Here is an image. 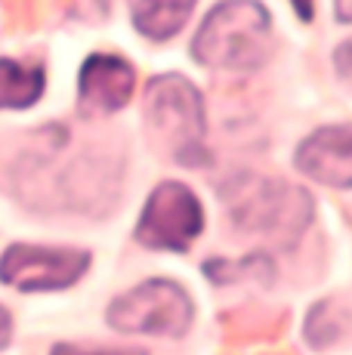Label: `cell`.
<instances>
[{"instance_id": "cell-1", "label": "cell", "mask_w": 352, "mask_h": 355, "mask_svg": "<svg viewBox=\"0 0 352 355\" xmlns=\"http://www.w3.org/2000/svg\"><path fill=\"white\" fill-rule=\"evenodd\" d=\"M272 53V19L256 0H222L192 40L195 62L222 71H254Z\"/></svg>"}, {"instance_id": "cell-2", "label": "cell", "mask_w": 352, "mask_h": 355, "mask_svg": "<svg viewBox=\"0 0 352 355\" xmlns=\"http://www.w3.org/2000/svg\"><path fill=\"white\" fill-rule=\"evenodd\" d=\"M229 216L241 232L294 244L313 223V198L300 186L260 173H238L220 189Z\"/></svg>"}, {"instance_id": "cell-3", "label": "cell", "mask_w": 352, "mask_h": 355, "mask_svg": "<svg viewBox=\"0 0 352 355\" xmlns=\"http://www.w3.org/2000/svg\"><path fill=\"white\" fill-rule=\"evenodd\" d=\"M146 124L152 139H158L167 152L186 167L207 164L204 133V102L201 93L179 74L155 78L146 90Z\"/></svg>"}, {"instance_id": "cell-4", "label": "cell", "mask_w": 352, "mask_h": 355, "mask_svg": "<svg viewBox=\"0 0 352 355\" xmlns=\"http://www.w3.org/2000/svg\"><path fill=\"white\" fill-rule=\"evenodd\" d=\"M108 324L121 334L182 337L192 324V300L173 282H146L108 306Z\"/></svg>"}, {"instance_id": "cell-5", "label": "cell", "mask_w": 352, "mask_h": 355, "mask_svg": "<svg viewBox=\"0 0 352 355\" xmlns=\"http://www.w3.org/2000/svg\"><path fill=\"white\" fill-rule=\"evenodd\" d=\"M204 229V210L192 189L164 182L142 207L137 241L152 250H188Z\"/></svg>"}, {"instance_id": "cell-6", "label": "cell", "mask_w": 352, "mask_h": 355, "mask_svg": "<svg viewBox=\"0 0 352 355\" xmlns=\"http://www.w3.org/2000/svg\"><path fill=\"white\" fill-rule=\"evenodd\" d=\"M87 266H90L87 250L12 244L0 259V282L19 291H59L78 282Z\"/></svg>"}, {"instance_id": "cell-7", "label": "cell", "mask_w": 352, "mask_h": 355, "mask_svg": "<svg viewBox=\"0 0 352 355\" xmlns=\"http://www.w3.org/2000/svg\"><path fill=\"white\" fill-rule=\"evenodd\" d=\"M297 170L334 189H352V124L322 127L297 148Z\"/></svg>"}, {"instance_id": "cell-8", "label": "cell", "mask_w": 352, "mask_h": 355, "mask_svg": "<svg viewBox=\"0 0 352 355\" xmlns=\"http://www.w3.org/2000/svg\"><path fill=\"white\" fill-rule=\"evenodd\" d=\"M137 90V71L127 59L96 53L80 68V108L93 114H112L130 102Z\"/></svg>"}, {"instance_id": "cell-9", "label": "cell", "mask_w": 352, "mask_h": 355, "mask_svg": "<svg viewBox=\"0 0 352 355\" xmlns=\"http://www.w3.org/2000/svg\"><path fill=\"white\" fill-rule=\"evenodd\" d=\"M127 3L137 31L148 40H170L195 10V0H127Z\"/></svg>"}, {"instance_id": "cell-10", "label": "cell", "mask_w": 352, "mask_h": 355, "mask_svg": "<svg viewBox=\"0 0 352 355\" xmlns=\"http://www.w3.org/2000/svg\"><path fill=\"white\" fill-rule=\"evenodd\" d=\"M44 93V68L0 59V108H28Z\"/></svg>"}, {"instance_id": "cell-11", "label": "cell", "mask_w": 352, "mask_h": 355, "mask_svg": "<svg viewBox=\"0 0 352 355\" xmlns=\"http://www.w3.org/2000/svg\"><path fill=\"white\" fill-rule=\"evenodd\" d=\"M334 71H337V78L352 90V37L334 50Z\"/></svg>"}, {"instance_id": "cell-12", "label": "cell", "mask_w": 352, "mask_h": 355, "mask_svg": "<svg viewBox=\"0 0 352 355\" xmlns=\"http://www.w3.org/2000/svg\"><path fill=\"white\" fill-rule=\"evenodd\" d=\"M53 355H146L142 349H84V346L62 343L53 349Z\"/></svg>"}, {"instance_id": "cell-13", "label": "cell", "mask_w": 352, "mask_h": 355, "mask_svg": "<svg viewBox=\"0 0 352 355\" xmlns=\"http://www.w3.org/2000/svg\"><path fill=\"white\" fill-rule=\"evenodd\" d=\"M334 10L340 22H352V0H334Z\"/></svg>"}, {"instance_id": "cell-14", "label": "cell", "mask_w": 352, "mask_h": 355, "mask_svg": "<svg viewBox=\"0 0 352 355\" xmlns=\"http://www.w3.org/2000/svg\"><path fill=\"white\" fill-rule=\"evenodd\" d=\"M290 3H294L297 16H300L303 22H309V19H313V0H290Z\"/></svg>"}, {"instance_id": "cell-15", "label": "cell", "mask_w": 352, "mask_h": 355, "mask_svg": "<svg viewBox=\"0 0 352 355\" xmlns=\"http://www.w3.org/2000/svg\"><path fill=\"white\" fill-rule=\"evenodd\" d=\"M6 340H10V315H6V309L0 306V349L6 346Z\"/></svg>"}]
</instances>
